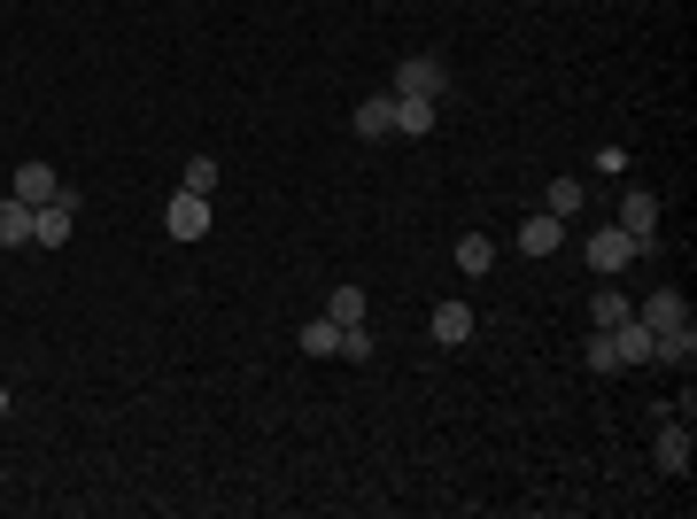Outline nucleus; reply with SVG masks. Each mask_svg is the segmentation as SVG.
Returning a JSON list of instances; mask_svg holds the SVG:
<instances>
[{
	"mask_svg": "<svg viewBox=\"0 0 697 519\" xmlns=\"http://www.w3.org/2000/svg\"><path fill=\"white\" fill-rule=\"evenodd\" d=\"M434 342H442V349L473 342V303H434Z\"/></svg>",
	"mask_w": 697,
	"mask_h": 519,
	"instance_id": "nucleus-9",
	"label": "nucleus"
},
{
	"mask_svg": "<svg viewBox=\"0 0 697 519\" xmlns=\"http://www.w3.org/2000/svg\"><path fill=\"white\" fill-rule=\"evenodd\" d=\"M581 202H589V186H573V178H558V186L542 194V209H550V217H573Z\"/></svg>",
	"mask_w": 697,
	"mask_h": 519,
	"instance_id": "nucleus-18",
	"label": "nucleus"
},
{
	"mask_svg": "<svg viewBox=\"0 0 697 519\" xmlns=\"http://www.w3.org/2000/svg\"><path fill=\"white\" fill-rule=\"evenodd\" d=\"M589 372H620V349H612V334H597V326H589Z\"/></svg>",
	"mask_w": 697,
	"mask_h": 519,
	"instance_id": "nucleus-19",
	"label": "nucleus"
},
{
	"mask_svg": "<svg viewBox=\"0 0 697 519\" xmlns=\"http://www.w3.org/2000/svg\"><path fill=\"white\" fill-rule=\"evenodd\" d=\"M636 319H644V326H651V342H659V334H683V326H690V303H683L675 287H659V295H651Z\"/></svg>",
	"mask_w": 697,
	"mask_h": 519,
	"instance_id": "nucleus-6",
	"label": "nucleus"
},
{
	"mask_svg": "<svg viewBox=\"0 0 697 519\" xmlns=\"http://www.w3.org/2000/svg\"><path fill=\"white\" fill-rule=\"evenodd\" d=\"M489 264H497V241H489V233H465V241H458V272H465V280H481Z\"/></svg>",
	"mask_w": 697,
	"mask_h": 519,
	"instance_id": "nucleus-15",
	"label": "nucleus"
},
{
	"mask_svg": "<svg viewBox=\"0 0 697 519\" xmlns=\"http://www.w3.org/2000/svg\"><path fill=\"white\" fill-rule=\"evenodd\" d=\"M442 86H450V70H442L434 55H411V62H395V86H387V94H419V101H434Z\"/></svg>",
	"mask_w": 697,
	"mask_h": 519,
	"instance_id": "nucleus-3",
	"label": "nucleus"
},
{
	"mask_svg": "<svg viewBox=\"0 0 697 519\" xmlns=\"http://www.w3.org/2000/svg\"><path fill=\"white\" fill-rule=\"evenodd\" d=\"M620 233H636V241H651L659 233V194L651 186H620V217H612Z\"/></svg>",
	"mask_w": 697,
	"mask_h": 519,
	"instance_id": "nucleus-4",
	"label": "nucleus"
},
{
	"mask_svg": "<svg viewBox=\"0 0 697 519\" xmlns=\"http://www.w3.org/2000/svg\"><path fill=\"white\" fill-rule=\"evenodd\" d=\"M628 311H636V303H628L620 287H597V295H589V326H597V334H612V326H620Z\"/></svg>",
	"mask_w": 697,
	"mask_h": 519,
	"instance_id": "nucleus-12",
	"label": "nucleus"
},
{
	"mask_svg": "<svg viewBox=\"0 0 697 519\" xmlns=\"http://www.w3.org/2000/svg\"><path fill=\"white\" fill-rule=\"evenodd\" d=\"M8 403H16V395H8V388H0V419H8Z\"/></svg>",
	"mask_w": 697,
	"mask_h": 519,
	"instance_id": "nucleus-22",
	"label": "nucleus"
},
{
	"mask_svg": "<svg viewBox=\"0 0 697 519\" xmlns=\"http://www.w3.org/2000/svg\"><path fill=\"white\" fill-rule=\"evenodd\" d=\"M597 172L620 178V172H628V148H620V140H612V148H597Z\"/></svg>",
	"mask_w": 697,
	"mask_h": 519,
	"instance_id": "nucleus-21",
	"label": "nucleus"
},
{
	"mask_svg": "<svg viewBox=\"0 0 697 519\" xmlns=\"http://www.w3.org/2000/svg\"><path fill=\"white\" fill-rule=\"evenodd\" d=\"M8 194H16V202H31V209H39V202H55V194H62V178L47 172V164H23V172H16V186H8Z\"/></svg>",
	"mask_w": 697,
	"mask_h": 519,
	"instance_id": "nucleus-10",
	"label": "nucleus"
},
{
	"mask_svg": "<svg viewBox=\"0 0 697 519\" xmlns=\"http://www.w3.org/2000/svg\"><path fill=\"white\" fill-rule=\"evenodd\" d=\"M395 133H434V101H419V94H395Z\"/></svg>",
	"mask_w": 697,
	"mask_h": 519,
	"instance_id": "nucleus-14",
	"label": "nucleus"
},
{
	"mask_svg": "<svg viewBox=\"0 0 697 519\" xmlns=\"http://www.w3.org/2000/svg\"><path fill=\"white\" fill-rule=\"evenodd\" d=\"M303 349H311V356H342V326H334V319L318 311V319L303 326Z\"/></svg>",
	"mask_w": 697,
	"mask_h": 519,
	"instance_id": "nucleus-17",
	"label": "nucleus"
},
{
	"mask_svg": "<svg viewBox=\"0 0 697 519\" xmlns=\"http://www.w3.org/2000/svg\"><path fill=\"white\" fill-rule=\"evenodd\" d=\"M70 225H78V186H62L55 202H39V209H31V248H62V241H70Z\"/></svg>",
	"mask_w": 697,
	"mask_h": 519,
	"instance_id": "nucleus-2",
	"label": "nucleus"
},
{
	"mask_svg": "<svg viewBox=\"0 0 697 519\" xmlns=\"http://www.w3.org/2000/svg\"><path fill=\"white\" fill-rule=\"evenodd\" d=\"M164 225H171V241H202V233H209V194H186V186H178Z\"/></svg>",
	"mask_w": 697,
	"mask_h": 519,
	"instance_id": "nucleus-5",
	"label": "nucleus"
},
{
	"mask_svg": "<svg viewBox=\"0 0 697 519\" xmlns=\"http://www.w3.org/2000/svg\"><path fill=\"white\" fill-rule=\"evenodd\" d=\"M348 125H356V133H364V140H387V133H395V94H364V101H356V117H348Z\"/></svg>",
	"mask_w": 697,
	"mask_h": 519,
	"instance_id": "nucleus-8",
	"label": "nucleus"
},
{
	"mask_svg": "<svg viewBox=\"0 0 697 519\" xmlns=\"http://www.w3.org/2000/svg\"><path fill=\"white\" fill-rule=\"evenodd\" d=\"M0 248H31V202H0Z\"/></svg>",
	"mask_w": 697,
	"mask_h": 519,
	"instance_id": "nucleus-13",
	"label": "nucleus"
},
{
	"mask_svg": "<svg viewBox=\"0 0 697 519\" xmlns=\"http://www.w3.org/2000/svg\"><path fill=\"white\" fill-rule=\"evenodd\" d=\"M651 458H659V473H690V434H683V427H667V434L651 442Z\"/></svg>",
	"mask_w": 697,
	"mask_h": 519,
	"instance_id": "nucleus-16",
	"label": "nucleus"
},
{
	"mask_svg": "<svg viewBox=\"0 0 697 519\" xmlns=\"http://www.w3.org/2000/svg\"><path fill=\"white\" fill-rule=\"evenodd\" d=\"M326 319H334V326H364V319H372V303H364V287H334V295H326Z\"/></svg>",
	"mask_w": 697,
	"mask_h": 519,
	"instance_id": "nucleus-11",
	"label": "nucleus"
},
{
	"mask_svg": "<svg viewBox=\"0 0 697 519\" xmlns=\"http://www.w3.org/2000/svg\"><path fill=\"white\" fill-rule=\"evenodd\" d=\"M209 186H217V156H194L186 164V194H209Z\"/></svg>",
	"mask_w": 697,
	"mask_h": 519,
	"instance_id": "nucleus-20",
	"label": "nucleus"
},
{
	"mask_svg": "<svg viewBox=\"0 0 697 519\" xmlns=\"http://www.w3.org/2000/svg\"><path fill=\"white\" fill-rule=\"evenodd\" d=\"M644 248H651V241H636V233H620V225H597V233L581 241V256H589V272H597V280L628 272V264H636Z\"/></svg>",
	"mask_w": 697,
	"mask_h": 519,
	"instance_id": "nucleus-1",
	"label": "nucleus"
},
{
	"mask_svg": "<svg viewBox=\"0 0 697 519\" xmlns=\"http://www.w3.org/2000/svg\"><path fill=\"white\" fill-rule=\"evenodd\" d=\"M566 248V217H550V209H534L520 225V256H558Z\"/></svg>",
	"mask_w": 697,
	"mask_h": 519,
	"instance_id": "nucleus-7",
	"label": "nucleus"
}]
</instances>
